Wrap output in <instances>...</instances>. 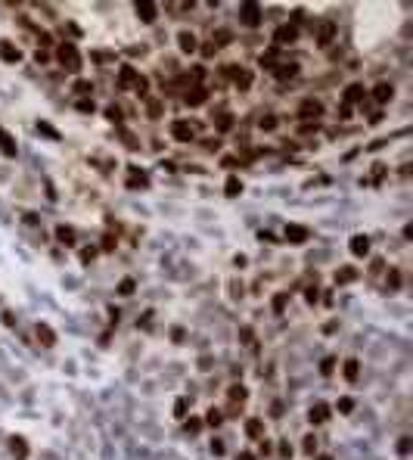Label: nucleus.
Instances as JSON below:
<instances>
[{
    "instance_id": "nucleus-1",
    "label": "nucleus",
    "mask_w": 413,
    "mask_h": 460,
    "mask_svg": "<svg viewBox=\"0 0 413 460\" xmlns=\"http://www.w3.org/2000/svg\"><path fill=\"white\" fill-rule=\"evenodd\" d=\"M56 56H59V62H62L68 72H78V68H81V53H78V47H75V44H59Z\"/></svg>"
},
{
    "instance_id": "nucleus-2",
    "label": "nucleus",
    "mask_w": 413,
    "mask_h": 460,
    "mask_svg": "<svg viewBox=\"0 0 413 460\" xmlns=\"http://www.w3.org/2000/svg\"><path fill=\"white\" fill-rule=\"evenodd\" d=\"M261 19H264V16H261V7H258V4H242V7H239V22H242V25L258 28Z\"/></svg>"
},
{
    "instance_id": "nucleus-3",
    "label": "nucleus",
    "mask_w": 413,
    "mask_h": 460,
    "mask_svg": "<svg viewBox=\"0 0 413 460\" xmlns=\"http://www.w3.org/2000/svg\"><path fill=\"white\" fill-rule=\"evenodd\" d=\"M137 81H140V75H137L134 65H122V68H118V87H122V90H134Z\"/></svg>"
},
{
    "instance_id": "nucleus-4",
    "label": "nucleus",
    "mask_w": 413,
    "mask_h": 460,
    "mask_svg": "<svg viewBox=\"0 0 413 460\" xmlns=\"http://www.w3.org/2000/svg\"><path fill=\"white\" fill-rule=\"evenodd\" d=\"M171 137H174V140H193V137H196V125H190V122L180 119V122L171 125Z\"/></svg>"
},
{
    "instance_id": "nucleus-5",
    "label": "nucleus",
    "mask_w": 413,
    "mask_h": 460,
    "mask_svg": "<svg viewBox=\"0 0 413 460\" xmlns=\"http://www.w3.org/2000/svg\"><path fill=\"white\" fill-rule=\"evenodd\" d=\"M298 115H302V119H320V115H323V103L320 100H305L302 106H298Z\"/></svg>"
},
{
    "instance_id": "nucleus-6",
    "label": "nucleus",
    "mask_w": 413,
    "mask_h": 460,
    "mask_svg": "<svg viewBox=\"0 0 413 460\" xmlns=\"http://www.w3.org/2000/svg\"><path fill=\"white\" fill-rule=\"evenodd\" d=\"M128 187H131V190H146V187H149V177H146V171H140V168H131V171H128Z\"/></svg>"
},
{
    "instance_id": "nucleus-7",
    "label": "nucleus",
    "mask_w": 413,
    "mask_h": 460,
    "mask_svg": "<svg viewBox=\"0 0 413 460\" xmlns=\"http://www.w3.org/2000/svg\"><path fill=\"white\" fill-rule=\"evenodd\" d=\"M0 59H4V62H19L22 53H19V47L13 41H0Z\"/></svg>"
},
{
    "instance_id": "nucleus-8",
    "label": "nucleus",
    "mask_w": 413,
    "mask_h": 460,
    "mask_svg": "<svg viewBox=\"0 0 413 460\" xmlns=\"http://www.w3.org/2000/svg\"><path fill=\"white\" fill-rule=\"evenodd\" d=\"M177 47H180L183 53H193V50L199 47V41H196V34H193V31H180V34H177Z\"/></svg>"
},
{
    "instance_id": "nucleus-9",
    "label": "nucleus",
    "mask_w": 413,
    "mask_h": 460,
    "mask_svg": "<svg viewBox=\"0 0 413 460\" xmlns=\"http://www.w3.org/2000/svg\"><path fill=\"white\" fill-rule=\"evenodd\" d=\"M286 240H289V243H305V240H308V227H302V224H286Z\"/></svg>"
},
{
    "instance_id": "nucleus-10",
    "label": "nucleus",
    "mask_w": 413,
    "mask_h": 460,
    "mask_svg": "<svg viewBox=\"0 0 413 460\" xmlns=\"http://www.w3.org/2000/svg\"><path fill=\"white\" fill-rule=\"evenodd\" d=\"M348 249H351V255H357V258H363V255L370 252V240H367L363 234H357V237H351V243H348Z\"/></svg>"
},
{
    "instance_id": "nucleus-11",
    "label": "nucleus",
    "mask_w": 413,
    "mask_h": 460,
    "mask_svg": "<svg viewBox=\"0 0 413 460\" xmlns=\"http://www.w3.org/2000/svg\"><path fill=\"white\" fill-rule=\"evenodd\" d=\"M246 435L249 439H264V420H258V417L246 420Z\"/></svg>"
},
{
    "instance_id": "nucleus-12",
    "label": "nucleus",
    "mask_w": 413,
    "mask_h": 460,
    "mask_svg": "<svg viewBox=\"0 0 413 460\" xmlns=\"http://www.w3.org/2000/svg\"><path fill=\"white\" fill-rule=\"evenodd\" d=\"M274 37H277V44H292L295 37H298V28L295 25H280Z\"/></svg>"
},
{
    "instance_id": "nucleus-13",
    "label": "nucleus",
    "mask_w": 413,
    "mask_h": 460,
    "mask_svg": "<svg viewBox=\"0 0 413 460\" xmlns=\"http://www.w3.org/2000/svg\"><path fill=\"white\" fill-rule=\"evenodd\" d=\"M342 100H345V106H348V109H351L354 103H360V100H363V84H348Z\"/></svg>"
},
{
    "instance_id": "nucleus-14",
    "label": "nucleus",
    "mask_w": 413,
    "mask_h": 460,
    "mask_svg": "<svg viewBox=\"0 0 413 460\" xmlns=\"http://www.w3.org/2000/svg\"><path fill=\"white\" fill-rule=\"evenodd\" d=\"M373 97H376V103H388V100L395 97V87H392L388 81H379L376 87H373Z\"/></svg>"
},
{
    "instance_id": "nucleus-15",
    "label": "nucleus",
    "mask_w": 413,
    "mask_h": 460,
    "mask_svg": "<svg viewBox=\"0 0 413 460\" xmlns=\"http://www.w3.org/2000/svg\"><path fill=\"white\" fill-rule=\"evenodd\" d=\"M34 336H37V342H41V345H47V349L56 342V336H53V330H50L47 324H37V327H34Z\"/></svg>"
},
{
    "instance_id": "nucleus-16",
    "label": "nucleus",
    "mask_w": 413,
    "mask_h": 460,
    "mask_svg": "<svg viewBox=\"0 0 413 460\" xmlns=\"http://www.w3.org/2000/svg\"><path fill=\"white\" fill-rule=\"evenodd\" d=\"M332 37H335V25H332V22H320V31H317V44H320V47H326V44L332 41Z\"/></svg>"
},
{
    "instance_id": "nucleus-17",
    "label": "nucleus",
    "mask_w": 413,
    "mask_h": 460,
    "mask_svg": "<svg viewBox=\"0 0 413 460\" xmlns=\"http://www.w3.org/2000/svg\"><path fill=\"white\" fill-rule=\"evenodd\" d=\"M134 10H137V16H140L143 22H156V4H149V0H143V4H137Z\"/></svg>"
},
{
    "instance_id": "nucleus-18",
    "label": "nucleus",
    "mask_w": 413,
    "mask_h": 460,
    "mask_svg": "<svg viewBox=\"0 0 413 460\" xmlns=\"http://www.w3.org/2000/svg\"><path fill=\"white\" fill-rule=\"evenodd\" d=\"M10 451L16 454V460H25V457H28V445H25V439L13 435V439H10Z\"/></svg>"
},
{
    "instance_id": "nucleus-19",
    "label": "nucleus",
    "mask_w": 413,
    "mask_h": 460,
    "mask_svg": "<svg viewBox=\"0 0 413 460\" xmlns=\"http://www.w3.org/2000/svg\"><path fill=\"white\" fill-rule=\"evenodd\" d=\"M208 100V90L205 87H193L190 94H186V106H202Z\"/></svg>"
},
{
    "instance_id": "nucleus-20",
    "label": "nucleus",
    "mask_w": 413,
    "mask_h": 460,
    "mask_svg": "<svg viewBox=\"0 0 413 460\" xmlns=\"http://www.w3.org/2000/svg\"><path fill=\"white\" fill-rule=\"evenodd\" d=\"M227 75H233V78H236V87H239V90H246V87L252 84V75L242 72V68H227Z\"/></svg>"
},
{
    "instance_id": "nucleus-21",
    "label": "nucleus",
    "mask_w": 413,
    "mask_h": 460,
    "mask_svg": "<svg viewBox=\"0 0 413 460\" xmlns=\"http://www.w3.org/2000/svg\"><path fill=\"white\" fill-rule=\"evenodd\" d=\"M56 240H59L62 246H75V230L65 227V224H59V227H56Z\"/></svg>"
},
{
    "instance_id": "nucleus-22",
    "label": "nucleus",
    "mask_w": 413,
    "mask_h": 460,
    "mask_svg": "<svg viewBox=\"0 0 413 460\" xmlns=\"http://www.w3.org/2000/svg\"><path fill=\"white\" fill-rule=\"evenodd\" d=\"M326 417H329V407H326V404H314V407H311V413H308V420H311L314 426H317V423H323Z\"/></svg>"
},
{
    "instance_id": "nucleus-23",
    "label": "nucleus",
    "mask_w": 413,
    "mask_h": 460,
    "mask_svg": "<svg viewBox=\"0 0 413 460\" xmlns=\"http://www.w3.org/2000/svg\"><path fill=\"white\" fill-rule=\"evenodd\" d=\"M298 75V62H289V65H277V78L280 81H289Z\"/></svg>"
},
{
    "instance_id": "nucleus-24",
    "label": "nucleus",
    "mask_w": 413,
    "mask_h": 460,
    "mask_svg": "<svg viewBox=\"0 0 413 460\" xmlns=\"http://www.w3.org/2000/svg\"><path fill=\"white\" fill-rule=\"evenodd\" d=\"M0 149H4V156H16V143H13V137L7 134V131H0Z\"/></svg>"
},
{
    "instance_id": "nucleus-25",
    "label": "nucleus",
    "mask_w": 413,
    "mask_h": 460,
    "mask_svg": "<svg viewBox=\"0 0 413 460\" xmlns=\"http://www.w3.org/2000/svg\"><path fill=\"white\" fill-rule=\"evenodd\" d=\"M230 41H233V34H230L227 28H217V31H214V44H211V47H214V50H217V47H227Z\"/></svg>"
},
{
    "instance_id": "nucleus-26",
    "label": "nucleus",
    "mask_w": 413,
    "mask_h": 460,
    "mask_svg": "<svg viewBox=\"0 0 413 460\" xmlns=\"http://www.w3.org/2000/svg\"><path fill=\"white\" fill-rule=\"evenodd\" d=\"M351 280H357V271L354 267H342V271H335V283H351Z\"/></svg>"
},
{
    "instance_id": "nucleus-27",
    "label": "nucleus",
    "mask_w": 413,
    "mask_h": 460,
    "mask_svg": "<svg viewBox=\"0 0 413 460\" xmlns=\"http://www.w3.org/2000/svg\"><path fill=\"white\" fill-rule=\"evenodd\" d=\"M224 193H227L230 199H233V196H239V193H242V183H239V177H227V187H224Z\"/></svg>"
},
{
    "instance_id": "nucleus-28",
    "label": "nucleus",
    "mask_w": 413,
    "mask_h": 460,
    "mask_svg": "<svg viewBox=\"0 0 413 460\" xmlns=\"http://www.w3.org/2000/svg\"><path fill=\"white\" fill-rule=\"evenodd\" d=\"M342 373H345V379H348V382H354V379H357V373H360V364L351 358V361H345V370H342Z\"/></svg>"
},
{
    "instance_id": "nucleus-29",
    "label": "nucleus",
    "mask_w": 413,
    "mask_h": 460,
    "mask_svg": "<svg viewBox=\"0 0 413 460\" xmlns=\"http://www.w3.org/2000/svg\"><path fill=\"white\" fill-rule=\"evenodd\" d=\"M214 125H217V131H230V128H233V115H230V112H221Z\"/></svg>"
},
{
    "instance_id": "nucleus-30",
    "label": "nucleus",
    "mask_w": 413,
    "mask_h": 460,
    "mask_svg": "<svg viewBox=\"0 0 413 460\" xmlns=\"http://www.w3.org/2000/svg\"><path fill=\"white\" fill-rule=\"evenodd\" d=\"M221 420H224V413H221L217 407H211V410L205 413V423H208V426H221Z\"/></svg>"
},
{
    "instance_id": "nucleus-31",
    "label": "nucleus",
    "mask_w": 413,
    "mask_h": 460,
    "mask_svg": "<svg viewBox=\"0 0 413 460\" xmlns=\"http://www.w3.org/2000/svg\"><path fill=\"white\" fill-rule=\"evenodd\" d=\"M146 115H149V119H159V115H162V103L159 100H149L146 103Z\"/></svg>"
},
{
    "instance_id": "nucleus-32",
    "label": "nucleus",
    "mask_w": 413,
    "mask_h": 460,
    "mask_svg": "<svg viewBox=\"0 0 413 460\" xmlns=\"http://www.w3.org/2000/svg\"><path fill=\"white\" fill-rule=\"evenodd\" d=\"M401 286V274L398 271H388V277H385V289H398Z\"/></svg>"
},
{
    "instance_id": "nucleus-33",
    "label": "nucleus",
    "mask_w": 413,
    "mask_h": 460,
    "mask_svg": "<svg viewBox=\"0 0 413 460\" xmlns=\"http://www.w3.org/2000/svg\"><path fill=\"white\" fill-rule=\"evenodd\" d=\"M106 119L118 125V122H122V109H118V106H109V109H106Z\"/></svg>"
},
{
    "instance_id": "nucleus-34",
    "label": "nucleus",
    "mask_w": 413,
    "mask_h": 460,
    "mask_svg": "<svg viewBox=\"0 0 413 460\" xmlns=\"http://www.w3.org/2000/svg\"><path fill=\"white\" fill-rule=\"evenodd\" d=\"M258 125H261V131H274V128H277V119H274V115H264Z\"/></svg>"
},
{
    "instance_id": "nucleus-35",
    "label": "nucleus",
    "mask_w": 413,
    "mask_h": 460,
    "mask_svg": "<svg viewBox=\"0 0 413 460\" xmlns=\"http://www.w3.org/2000/svg\"><path fill=\"white\" fill-rule=\"evenodd\" d=\"M335 407H339V413H351V410H354V401H351V398H339V404H335Z\"/></svg>"
},
{
    "instance_id": "nucleus-36",
    "label": "nucleus",
    "mask_w": 413,
    "mask_h": 460,
    "mask_svg": "<svg viewBox=\"0 0 413 460\" xmlns=\"http://www.w3.org/2000/svg\"><path fill=\"white\" fill-rule=\"evenodd\" d=\"M93 258H96V249H93V246H84V249H81V261H84V264H90Z\"/></svg>"
},
{
    "instance_id": "nucleus-37",
    "label": "nucleus",
    "mask_w": 413,
    "mask_h": 460,
    "mask_svg": "<svg viewBox=\"0 0 413 460\" xmlns=\"http://www.w3.org/2000/svg\"><path fill=\"white\" fill-rule=\"evenodd\" d=\"M118 292H122V295H131V292H134V280H131V277H125V280L118 283Z\"/></svg>"
},
{
    "instance_id": "nucleus-38",
    "label": "nucleus",
    "mask_w": 413,
    "mask_h": 460,
    "mask_svg": "<svg viewBox=\"0 0 413 460\" xmlns=\"http://www.w3.org/2000/svg\"><path fill=\"white\" fill-rule=\"evenodd\" d=\"M332 370H335V358H323V364H320V373H323V376H329Z\"/></svg>"
},
{
    "instance_id": "nucleus-39",
    "label": "nucleus",
    "mask_w": 413,
    "mask_h": 460,
    "mask_svg": "<svg viewBox=\"0 0 413 460\" xmlns=\"http://www.w3.org/2000/svg\"><path fill=\"white\" fill-rule=\"evenodd\" d=\"M246 395H249V392H246L242 386H233V389H230V401H246Z\"/></svg>"
},
{
    "instance_id": "nucleus-40",
    "label": "nucleus",
    "mask_w": 413,
    "mask_h": 460,
    "mask_svg": "<svg viewBox=\"0 0 413 460\" xmlns=\"http://www.w3.org/2000/svg\"><path fill=\"white\" fill-rule=\"evenodd\" d=\"M174 417H180V420L186 417V398H177V401H174Z\"/></svg>"
},
{
    "instance_id": "nucleus-41",
    "label": "nucleus",
    "mask_w": 413,
    "mask_h": 460,
    "mask_svg": "<svg viewBox=\"0 0 413 460\" xmlns=\"http://www.w3.org/2000/svg\"><path fill=\"white\" fill-rule=\"evenodd\" d=\"M286 302H289V295H286V292L274 295V311H283V308H286Z\"/></svg>"
},
{
    "instance_id": "nucleus-42",
    "label": "nucleus",
    "mask_w": 413,
    "mask_h": 460,
    "mask_svg": "<svg viewBox=\"0 0 413 460\" xmlns=\"http://www.w3.org/2000/svg\"><path fill=\"white\" fill-rule=\"evenodd\" d=\"M37 128H41V131H44V134L50 137V140H59V134H56V128H53V125H47V122H41V125H37Z\"/></svg>"
},
{
    "instance_id": "nucleus-43",
    "label": "nucleus",
    "mask_w": 413,
    "mask_h": 460,
    "mask_svg": "<svg viewBox=\"0 0 413 460\" xmlns=\"http://www.w3.org/2000/svg\"><path fill=\"white\" fill-rule=\"evenodd\" d=\"M199 429H202V420H196V417H193V420H186V432H190V435H193V432H199Z\"/></svg>"
},
{
    "instance_id": "nucleus-44",
    "label": "nucleus",
    "mask_w": 413,
    "mask_h": 460,
    "mask_svg": "<svg viewBox=\"0 0 413 460\" xmlns=\"http://www.w3.org/2000/svg\"><path fill=\"white\" fill-rule=\"evenodd\" d=\"M75 106H78V112H93V100H78Z\"/></svg>"
},
{
    "instance_id": "nucleus-45",
    "label": "nucleus",
    "mask_w": 413,
    "mask_h": 460,
    "mask_svg": "<svg viewBox=\"0 0 413 460\" xmlns=\"http://www.w3.org/2000/svg\"><path fill=\"white\" fill-rule=\"evenodd\" d=\"M305 451H308V454L317 451V435H308V439H305Z\"/></svg>"
},
{
    "instance_id": "nucleus-46",
    "label": "nucleus",
    "mask_w": 413,
    "mask_h": 460,
    "mask_svg": "<svg viewBox=\"0 0 413 460\" xmlns=\"http://www.w3.org/2000/svg\"><path fill=\"white\" fill-rule=\"evenodd\" d=\"M410 448H413V442H410V439H401V442H398V454H407Z\"/></svg>"
},
{
    "instance_id": "nucleus-47",
    "label": "nucleus",
    "mask_w": 413,
    "mask_h": 460,
    "mask_svg": "<svg viewBox=\"0 0 413 460\" xmlns=\"http://www.w3.org/2000/svg\"><path fill=\"white\" fill-rule=\"evenodd\" d=\"M103 249H106V252L115 249V237H106V240H103Z\"/></svg>"
},
{
    "instance_id": "nucleus-48",
    "label": "nucleus",
    "mask_w": 413,
    "mask_h": 460,
    "mask_svg": "<svg viewBox=\"0 0 413 460\" xmlns=\"http://www.w3.org/2000/svg\"><path fill=\"white\" fill-rule=\"evenodd\" d=\"M75 87H78L81 94H90V87H93V84H90V81H78V84H75Z\"/></svg>"
},
{
    "instance_id": "nucleus-49",
    "label": "nucleus",
    "mask_w": 413,
    "mask_h": 460,
    "mask_svg": "<svg viewBox=\"0 0 413 460\" xmlns=\"http://www.w3.org/2000/svg\"><path fill=\"white\" fill-rule=\"evenodd\" d=\"M34 62H37V65H44V62H47V53H44V50H37V53H34Z\"/></svg>"
},
{
    "instance_id": "nucleus-50",
    "label": "nucleus",
    "mask_w": 413,
    "mask_h": 460,
    "mask_svg": "<svg viewBox=\"0 0 413 460\" xmlns=\"http://www.w3.org/2000/svg\"><path fill=\"white\" fill-rule=\"evenodd\" d=\"M261 65H274V53H264V56H261Z\"/></svg>"
},
{
    "instance_id": "nucleus-51",
    "label": "nucleus",
    "mask_w": 413,
    "mask_h": 460,
    "mask_svg": "<svg viewBox=\"0 0 413 460\" xmlns=\"http://www.w3.org/2000/svg\"><path fill=\"white\" fill-rule=\"evenodd\" d=\"M211 451H214V454H221V451H224V442H217V439H214V442H211Z\"/></svg>"
},
{
    "instance_id": "nucleus-52",
    "label": "nucleus",
    "mask_w": 413,
    "mask_h": 460,
    "mask_svg": "<svg viewBox=\"0 0 413 460\" xmlns=\"http://www.w3.org/2000/svg\"><path fill=\"white\" fill-rule=\"evenodd\" d=\"M280 454H283V457H289V454H292V448H289V442H283V445H280Z\"/></svg>"
},
{
    "instance_id": "nucleus-53",
    "label": "nucleus",
    "mask_w": 413,
    "mask_h": 460,
    "mask_svg": "<svg viewBox=\"0 0 413 460\" xmlns=\"http://www.w3.org/2000/svg\"><path fill=\"white\" fill-rule=\"evenodd\" d=\"M236 460H255V457H252V454H239Z\"/></svg>"
},
{
    "instance_id": "nucleus-54",
    "label": "nucleus",
    "mask_w": 413,
    "mask_h": 460,
    "mask_svg": "<svg viewBox=\"0 0 413 460\" xmlns=\"http://www.w3.org/2000/svg\"><path fill=\"white\" fill-rule=\"evenodd\" d=\"M317 460H332V457H329V454H320V457H317Z\"/></svg>"
}]
</instances>
